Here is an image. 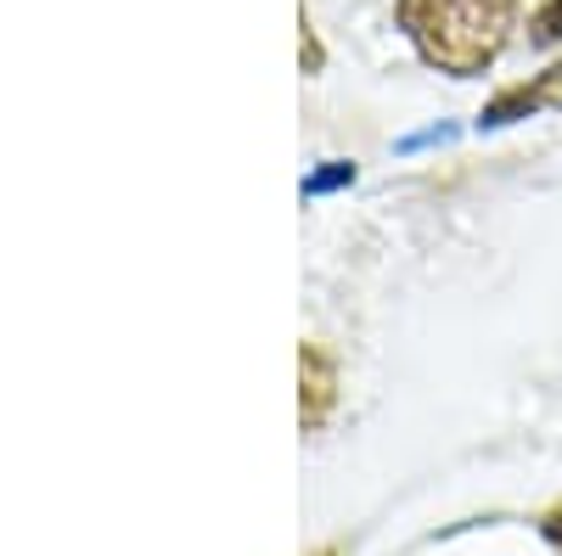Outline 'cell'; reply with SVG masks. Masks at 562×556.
Segmentation results:
<instances>
[{
  "instance_id": "obj_1",
  "label": "cell",
  "mask_w": 562,
  "mask_h": 556,
  "mask_svg": "<svg viewBox=\"0 0 562 556\" xmlns=\"http://www.w3.org/2000/svg\"><path fill=\"white\" fill-rule=\"evenodd\" d=\"M512 0H400V23L434 68L467 79L484 73L512 39Z\"/></svg>"
},
{
  "instance_id": "obj_2",
  "label": "cell",
  "mask_w": 562,
  "mask_h": 556,
  "mask_svg": "<svg viewBox=\"0 0 562 556\" xmlns=\"http://www.w3.org/2000/svg\"><path fill=\"white\" fill-rule=\"evenodd\" d=\"M546 107H562V63H551V68L535 73L529 84L501 90V97L479 113V124H484V129H501V124H512V118H529V113H546Z\"/></svg>"
},
{
  "instance_id": "obj_3",
  "label": "cell",
  "mask_w": 562,
  "mask_h": 556,
  "mask_svg": "<svg viewBox=\"0 0 562 556\" xmlns=\"http://www.w3.org/2000/svg\"><path fill=\"white\" fill-rule=\"evenodd\" d=\"M338 399V377H333V360H326L321 343L299 349V410H304V428H321L326 410Z\"/></svg>"
},
{
  "instance_id": "obj_4",
  "label": "cell",
  "mask_w": 562,
  "mask_h": 556,
  "mask_svg": "<svg viewBox=\"0 0 562 556\" xmlns=\"http://www.w3.org/2000/svg\"><path fill=\"white\" fill-rule=\"evenodd\" d=\"M529 34L540 39V45H551V39H562V0H546V7L529 18Z\"/></svg>"
},
{
  "instance_id": "obj_5",
  "label": "cell",
  "mask_w": 562,
  "mask_h": 556,
  "mask_svg": "<svg viewBox=\"0 0 562 556\" xmlns=\"http://www.w3.org/2000/svg\"><path fill=\"white\" fill-rule=\"evenodd\" d=\"M344 180H355V169H349V163H333V169H321V174L310 180V192H333V185H344Z\"/></svg>"
},
{
  "instance_id": "obj_6",
  "label": "cell",
  "mask_w": 562,
  "mask_h": 556,
  "mask_svg": "<svg viewBox=\"0 0 562 556\" xmlns=\"http://www.w3.org/2000/svg\"><path fill=\"white\" fill-rule=\"evenodd\" d=\"M546 534L562 545V506H551V512H546Z\"/></svg>"
}]
</instances>
